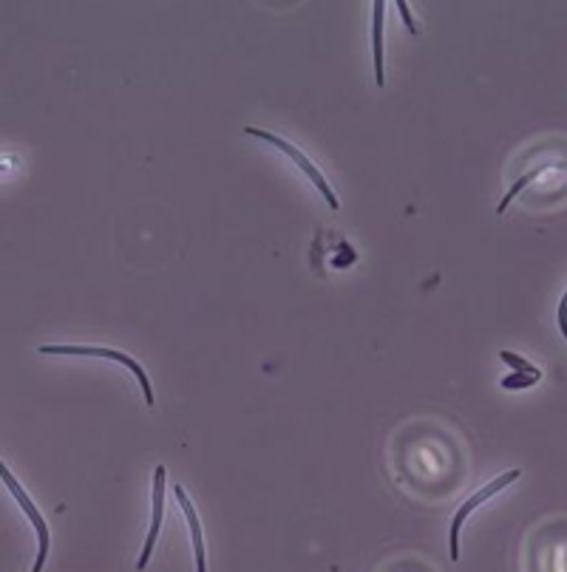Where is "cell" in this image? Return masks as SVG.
Masks as SVG:
<instances>
[{"label": "cell", "mask_w": 567, "mask_h": 572, "mask_svg": "<svg viewBox=\"0 0 567 572\" xmlns=\"http://www.w3.org/2000/svg\"><path fill=\"white\" fill-rule=\"evenodd\" d=\"M41 355H52V357H94V360H109V363H120L122 369L129 371L131 378H136V383H140L142 389V397H145V403L154 405V385H151L148 374H145V369L140 366V360H134L131 355H125V351L120 349H109V346H41Z\"/></svg>", "instance_id": "cell-1"}, {"label": "cell", "mask_w": 567, "mask_h": 572, "mask_svg": "<svg viewBox=\"0 0 567 572\" xmlns=\"http://www.w3.org/2000/svg\"><path fill=\"white\" fill-rule=\"evenodd\" d=\"M520 476H522L520 468H513V471L500 473V476H493L491 482H488V485L477 487V491H474L471 496H468L466 502H463V505L457 507V513H454V518H452V527H448V559H452L454 564H457V561H459V532H463V525H466V518L471 516V513L477 511V507H480L482 502H488V498H493V496H497V493L505 491V487H511L513 482H516V479H520Z\"/></svg>", "instance_id": "cell-2"}, {"label": "cell", "mask_w": 567, "mask_h": 572, "mask_svg": "<svg viewBox=\"0 0 567 572\" xmlns=\"http://www.w3.org/2000/svg\"><path fill=\"white\" fill-rule=\"evenodd\" d=\"M244 134L256 136V139H262V142H270L273 148H278V150H281V154L290 156L292 162L298 165V170H301V173H304L307 179H310V182L315 184L318 193L324 195L326 204H330L332 210H341L338 195H335V190L330 188V182H326V179H324V173H321V170H318V165H312L310 159H307V156L301 154V150H298L296 145H292V142H287V139H284V136L273 134V131H264V128H244Z\"/></svg>", "instance_id": "cell-3"}, {"label": "cell", "mask_w": 567, "mask_h": 572, "mask_svg": "<svg viewBox=\"0 0 567 572\" xmlns=\"http://www.w3.org/2000/svg\"><path fill=\"white\" fill-rule=\"evenodd\" d=\"M0 476H3V482H7L9 493L14 496V502L21 505V511L26 513V518L32 521L34 527V536H37V559H34V567L32 572H43V567H46V559H48V547H52V532H48V525H46V516L41 513V507L34 505L32 496H29L26 491L21 487V482L12 476V471H9L7 464L0 468Z\"/></svg>", "instance_id": "cell-4"}, {"label": "cell", "mask_w": 567, "mask_h": 572, "mask_svg": "<svg viewBox=\"0 0 567 572\" xmlns=\"http://www.w3.org/2000/svg\"><path fill=\"white\" fill-rule=\"evenodd\" d=\"M165 468L159 464L154 471V491H151V525L148 536H145V545H142L140 559H136V572H145L151 556L156 550V539H159V530H163V518H165Z\"/></svg>", "instance_id": "cell-5"}, {"label": "cell", "mask_w": 567, "mask_h": 572, "mask_svg": "<svg viewBox=\"0 0 567 572\" xmlns=\"http://www.w3.org/2000/svg\"><path fill=\"white\" fill-rule=\"evenodd\" d=\"M174 496L179 502L185 513V521L190 527V541H193V559H197V572H208V559H204V536H202V521H199V513L190 502V496L185 493L182 485H174Z\"/></svg>", "instance_id": "cell-6"}, {"label": "cell", "mask_w": 567, "mask_h": 572, "mask_svg": "<svg viewBox=\"0 0 567 572\" xmlns=\"http://www.w3.org/2000/svg\"><path fill=\"white\" fill-rule=\"evenodd\" d=\"M371 55H375V82L386 86V68H383V0L371 3Z\"/></svg>", "instance_id": "cell-7"}, {"label": "cell", "mask_w": 567, "mask_h": 572, "mask_svg": "<svg viewBox=\"0 0 567 572\" xmlns=\"http://www.w3.org/2000/svg\"><path fill=\"white\" fill-rule=\"evenodd\" d=\"M500 360L505 366H511L513 371H522V374H540V378H542V369H536L531 360H525V357L516 355V351H508V349L500 351Z\"/></svg>", "instance_id": "cell-8"}, {"label": "cell", "mask_w": 567, "mask_h": 572, "mask_svg": "<svg viewBox=\"0 0 567 572\" xmlns=\"http://www.w3.org/2000/svg\"><path fill=\"white\" fill-rule=\"evenodd\" d=\"M540 380H542L540 374H522V371H513V374H508V378L500 380V385L508 391H525L531 389V385L540 383Z\"/></svg>", "instance_id": "cell-9"}, {"label": "cell", "mask_w": 567, "mask_h": 572, "mask_svg": "<svg viewBox=\"0 0 567 572\" xmlns=\"http://www.w3.org/2000/svg\"><path fill=\"white\" fill-rule=\"evenodd\" d=\"M556 324H559V332L565 335V340H567V290H565V295H562L559 306H556Z\"/></svg>", "instance_id": "cell-10"}, {"label": "cell", "mask_w": 567, "mask_h": 572, "mask_svg": "<svg viewBox=\"0 0 567 572\" xmlns=\"http://www.w3.org/2000/svg\"><path fill=\"white\" fill-rule=\"evenodd\" d=\"M394 7H398V12L403 14V21H405V26H409V32L418 34V23H414V14L409 12V3H405V0H398Z\"/></svg>", "instance_id": "cell-11"}]
</instances>
